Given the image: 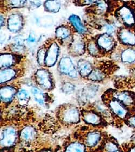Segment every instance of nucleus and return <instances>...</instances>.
<instances>
[{"label":"nucleus","mask_w":135,"mask_h":152,"mask_svg":"<svg viewBox=\"0 0 135 152\" xmlns=\"http://www.w3.org/2000/svg\"><path fill=\"white\" fill-rule=\"evenodd\" d=\"M44 49V67H53L56 64L59 53V47L57 41L49 40L43 44Z\"/></svg>","instance_id":"nucleus-1"},{"label":"nucleus","mask_w":135,"mask_h":152,"mask_svg":"<svg viewBox=\"0 0 135 152\" xmlns=\"http://www.w3.org/2000/svg\"><path fill=\"white\" fill-rule=\"evenodd\" d=\"M34 80L36 85L42 90L50 91L54 88V82L53 76L48 69L41 68L34 74Z\"/></svg>","instance_id":"nucleus-2"},{"label":"nucleus","mask_w":135,"mask_h":152,"mask_svg":"<svg viewBox=\"0 0 135 152\" xmlns=\"http://www.w3.org/2000/svg\"><path fill=\"white\" fill-rule=\"evenodd\" d=\"M73 27L67 25L58 26L55 30V39L59 44L63 46L70 45L75 33Z\"/></svg>","instance_id":"nucleus-3"},{"label":"nucleus","mask_w":135,"mask_h":152,"mask_svg":"<svg viewBox=\"0 0 135 152\" xmlns=\"http://www.w3.org/2000/svg\"><path fill=\"white\" fill-rule=\"evenodd\" d=\"M58 70L64 76L71 79H76L78 76V71L70 57H64L60 59L58 64Z\"/></svg>","instance_id":"nucleus-4"},{"label":"nucleus","mask_w":135,"mask_h":152,"mask_svg":"<svg viewBox=\"0 0 135 152\" xmlns=\"http://www.w3.org/2000/svg\"><path fill=\"white\" fill-rule=\"evenodd\" d=\"M83 35L75 32L73 35V41L68 47L69 54L73 57H79L83 55L85 52L87 44Z\"/></svg>","instance_id":"nucleus-5"},{"label":"nucleus","mask_w":135,"mask_h":152,"mask_svg":"<svg viewBox=\"0 0 135 152\" xmlns=\"http://www.w3.org/2000/svg\"><path fill=\"white\" fill-rule=\"evenodd\" d=\"M23 56L14 53H1L0 55L1 69L17 66Z\"/></svg>","instance_id":"nucleus-6"},{"label":"nucleus","mask_w":135,"mask_h":152,"mask_svg":"<svg viewBox=\"0 0 135 152\" xmlns=\"http://www.w3.org/2000/svg\"><path fill=\"white\" fill-rule=\"evenodd\" d=\"M7 28L10 32L18 33L23 29L24 18L20 13H13L9 16L7 20Z\"/></svg>","instance_id":"nucleus-7"},{"label":"nucleus","mask_w":135,"mask_h":152,"mask_svg":"<svg viewBox=\"0 0 135 152\" xmlns=\"http://www.w3.org/2000/svg\"><path fill=\"white\" fill-rule=\"evenodd\" d=\"M96 40L98 45L104 53H108L114 48L115 39L111 35L104 33L96 36Z\"/></svg>","instance_id":"nucleus-8"},{"label":"nucleus","mask_w":135,"mask_h":152,"mask_svg":"<svg viewBox=\"0 0 135 152\" xmlns=\"http://www.w3.org/2000/svg\"><path fill=\"white\" fill-rule=\"evenodd\" d=\"M117 18L127 26H132L135 23V16L132 10L126 6H123L116 12Z\"/></svg>","instance_id":"nucleus-9"},{"label":"nucleus","mask_w":135,"mask_h":152,"mask_svg":"<svg viewBox=\"0 0 135 152\" xmlns=\"http://www.w3.org/2000/svg\"><path fill=\"white\" fill-rule=\"evenodd\" d=\"M61 118L65 123H77L79 120V111L74 106H67L61 111Z\"/></svg>","instance_id":"nucleus-10"},{"label":"nucleus","mask_w":135,"mask_h":152,"mask_svg":"<svg viewBox=\"0 0 135 152\" xmlns=\"http://www.w3.org/2000/svg\"><path fill=\"white\" fill-rule=\"evenodd\" d=\"M21 73V69L17 66L1 69L0 75L1 84H4L17 78Z\"/></svg>","instance_id":"nucleus-11"},{"label":"nucleus","mask_w":135,"mask_h":152,"mask_svg":"<svg viewBox=\"0 0 135 152\" xmlns=\"http://www.w3.org/2000/svg\"><path fill=\"white\" fill-rule=\"evenodd\" d=\"M109 107L114 114L120 118L124 119L128 116V111L125 106L118 100L113 99L109 102Z\"/></svg>","instance_id":"nucleus-12"},{"label":"nucleus","mask_w":135,"mask_h":152,"mask_svg":"<svg viewBox=\"0 0 135 152\" xmlns=\"http://www.w3.org/2000/svg\"><path fill=\"white\" fill-rule=\"evenodd\" d=\"M94 66L90 61L84 59H79L77 64V69L79 75L87 78L94 69Z\"/></svg>","instance_id":"nucleus-13"},{"label":"nucleus","mask_w":135,"mask_h":152,"mask_svg":"<svg viewBox=\"0 0 135 152\" xmlns=\"http://www.w3.org/2000/svg\"><path fill=\"white\" fill-rule=\"evenodd\" d=\"M17 92V88L13 85L3 86L1 88V100L4 102H10Z\"/></svg>","instance_id":"nucleus-14"},{"label":"nucleus","mask_w":135,"mask_h":152,"mask_svg":"<svg viewBox=\"0 0 135 152\" xmlns=\"http://www.w3.org/2000/svg\"><path fill=\"white\" fill-rule=\"evenodd\" d=\"M16 132L12 128L6 129L3 133L1 137V143L4 146H10L12 145L16 139Z\"/></svg>","instance_id":"nucleus-15"},{"label":"nucleus","mask_w":135,"mask_h":152,"mask_svg":"<svg viewBox=\"0 0 135 152\" xmlns=\"http://www.w3.org/2000/svg\"><path fill=\"white\" fill-rule=\"evenodd\" d=\"M118 39L122 44L135 45V35L126 29H122L118 32Z\"/></svg>","instance_id":"nucleus-16"},{"label":"nucleus","mask_w":135,"mask_h":152,"mask_svg":"<svg viewBox=\"0 0 135 152\" xmlns=\"http://www.w3.org/2000/svg\"><path fill=\"white\" fill-rule=\"evenodd\" d=\"M69 20L75 32L82 35H85L87 33V28L83 23L81 18L77 15L75 14L71 15L69 18Z\"/></svg>","instance_id":"nucleus-17"},{"label":"nucleus","mask_w":135,"mask_h":152,"mask_svg":"<svg viewBox=\"0 0 135 152\" xmlns=\"http://www.w3.org/2000/svg\"><path fill=\"white\" fill-rule=\"evenodd\" d=\"M104 67L103 66L94 67V69L87 79L95 82H101L106 78V73L104 72Z\"/></svg>","instance_id":"nucleus-18"},{"label":"nucleus","mask_w":135,"mask_h":152,"mask_svg":"<svg viewBox=\"0 0 135 152\" xmlns=\"http://www.w3.org/2000/svg\"><path fill=\"white\" fill-rule=\"evenodd\" d=\"M87 49L90 55L95 57H100L103 56V52L98 45L96 38L90 39L87 44Z\"/></svg>","instance_id":"nucleus-19"},{"label":"nucleus","mask_w":135,"mask_h":152,"mask_svg":"<svg viewBox=\"0 0 135 152\" xmlns=\"http://www.w3.org/2000/svg\"><path fill=\"white\" fill-rule=\"evenodd\" d=\"M114 98L118 100L124 105H130L133 104L134 99L132 96L127 92H117L114 95Z\"/></svg>","instance_id":"nucleus-20"},{"label":"nucleus","mask_w":135,"mask_h":152,"mask_svg":"<svg viewBox=\"0 0 135 152\" xmlns=\"http://www.w3.org/2000/svg\"><path fill=\"white\" fill-rule=\"evenodd\" d=\"M44 7L45 11L56 13L59 11L61 3L58 1H46L44 3Z\"/></svg>","instance_id":"nucleus-21"},{"label":"nucleus","mask_w":135,"mask_h":152,"mask_svg":"<svg viewBox=\"0 0 135 152\" xmlns=\"http://www.w3.org/2000/svg\"><path fill=\"white\" fill-rule=\"evenodd\" d=\"M121 60L123 63H132L135 61V50L129 48L121 53Z\"/></svg>","instance_id":"nucleus-22"},{"label":"nucleus","mask_w":135,"mask_h":152,"mask_svg":"<svg viewBox=\"0 0 135 152\" xmlns=\"http://www.w3.org/2000/svg\"><path fill=\"white\" fill-rule=\"evenodd\" d=\"M31 92L34 96L36 102L40 105H43L45 102V94L39 89L38 88L33 87L31 89Z\"/></svg>","instance_id":"nucleus-23"},{"label":"nucleus","mask_w":135,"mask_h":152,"mask_svg":"<svg viewBox=\"0 0 135 152\" xmlns=\"http://www.w3.org/2000/svg\"><path fill=\"white\" fill-rule=\"evenodd\" d=\"M83 118L87 123L97 124L100 123V118L97 114L92 112H86L83 114Z\"/></svg>","instance_id":"nucleus-24"},{"label":"nucleus","mask_w":135,"mask_h":152,"mask_svg":"<svg viewBox=\"0 0 135 152\" xmlns=\"http://www.w3.org/2000/svg\"><path fill=\"white\" fill-rule=\"evenodd\" d=\"M26 1H4L3 3L7 5V7L9 9L22 8L26 4Z\"/></svg>","instance_id":"nucleus-25"},{"label":"nucleus","mask_w":135,"mask_h":152,"mask_svg":"<svg viewBox=\"0 0 135 152\" xmlns=\"http://www.w3.org/2000/svg\"><path fill=\"white\" fill-rule=\"evenodd\" d=\"M35 136V131L31 127H26L21 133V137L25 140H29L32 139Z\"/></svg>","instance_id":"nucleus-26"},{"label":"nucleus","mask_w":135,"mask_h":152,"mask_svg":"<svg viewBox=\"0 0 135 152\" xmlns=\"http://www.w3.org/2000/svg\"><path fill=\"white\" fill-rule=\"evenodd\" d=\"M100 139V134L97 132H92L88 135L87 143L89 146H95Z\"/></svg>","instance_id":"nucleus-27"},{"label":"nucleus","mask_w":135,"mask_h":152,"mask_svg":"<svg viewBox=\"0 0 135 152\" xmlns=\"http://www.w3.org/2000/svg\"><path fill=\"white\" fill-rule=\"evenodd\" d=\"M65 152H84V147L81 143H72L68 147Z\"/></svg>","instance_id":"nucleus-28"},{"label":"nucleus","mask_w":135,"mask_h":152,"mask_svg":"<svg viewBox=\"0 0 135 152\" xmlns=\"http://www.w3.org/2000/svg\"><path fill=\"white\" fill-rule=\"evenodd\" d=\"M16 96L18 97V99L21 102H26L28 100L29 98V94L26 90L24 89H21L18 91Z\"/></svg>","instance_id":"nucleus-29"},{"label":"nucleus","mask_w":135,"mask_h":152,"mask_svg":"<svg viewBox=\"0 0 135 152\" xmlns=\"http://www.w3.org/2000/svg\"><path fill=\"white\" fill-rule=\"evenodd\" d=\"M74 90V86L71 83H65L62 86V90L67 94L72 92Z\"/></svg>","instance_id":"nucleus-30"},{"label":"nucleus","mask_w":135,"mask_h":152,"mask_svg":"<svg viewBox=\"0 0 135 152\" xmlns=\"http://www.w3.org/2000/svg\"><path fill=\"white\" fill-rule=\"evenodd\" d=\"M106 151L108 152H114L117 151L118 148L116 145L113 142H108L106 147Z\"/></svg>","instance_id":"nucleus-31"},{"label":"nucleus","mask_w":135,"mask_h":152,"mask_svg":"<svg viewBox=\"0 0 135 152\" xmlns=\"http://www.w3.org/2000/svg\"><path fill=\"white\" fill-rule=\"evenodd\" d=\"M128 121L130 126L135 127V115L129 118Z\"/></svg>","instance_id":"nucleus-32"},{"label":"nucleus","mask_w":135,"mask_h":152,"mask_svg":"<svg viewBox=\"0 0 135 152\" xmlns=\"http://www.w3.org/2000/svg\"><path fill=\"white\" fill-rule=\"evenodd\" d=\"M28 41L30 42H33L35 41V38L32 35H30L28 38Z\"/></svg>","instance_id":"nucleus-33"},{"label":"nucleus","mask_w":135,"mask_h":152,"mask_svg":"<svg viewBox=\"0 0 135 152\" xmlns=\"http://www.w3.org/2000/svg\"><path fill=\"white\" fill-rule=\"evenodd\" d=\"M4 18H3V16H2V15H1V26H3L4 24Z\"/></svg>","instance_id":"nucleus-34"},{"label":"nucleus","mask_w":135,"mask_h":152,"mask_svg":"<svg viewBox=\"0 0 135 152\" xmlns=\"http://www.w3.org/2000/svg\"><path fill=\"white\" fill-rule=\"evenodd\" d=\"M129 152H135V146L133 147L131 149H130Z\"/></svg>","instance_id":"nucleus-35"},{"label":"nucleus","mask_w":135,"mask_h":152,"mask_svg":"<svg viewBox=\"0 0 135 152\" xmlns=\"http://www.w3.org/2000/svg\"><path fill=\"white\" fill-rule=\"evenodd\" d=\"M132 139H133V140H134V141L135 142V134H134V136H133V137H132Z\"/></svg>","instance_id":"nucleus-36"},{"label":"nucleus","mask_w":135,"mask_h":152,"mask_svg":"<svg viewBox=\"0 0 135 152\" xmlns=\"http://www.w3.org/2000/svg\"><path fill=\"white\" fill-rule=\"evenodd\" d=\"M50 152L49 151H44V152Z\"/></svg>","instance_id":"nucleus-37"},{"label":"nucleus","mask_w":135,"mask_h":152,"mask_svg":"<svg viewBox=\"0 0 135 152\" xmlns=\"http://www.w3.org/2000/svg\"><path fill=\"white\" fill-rule=\"evenodd\" d=\"M118 152V151H116V152Z\"/></svg>","instance_id":"nucleus-38"}]
</instances>
